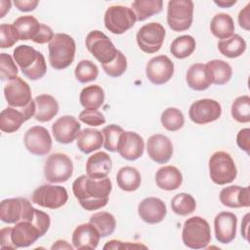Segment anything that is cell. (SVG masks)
Listing matches in <instances>:
<instances>
[{
  "label": "cell",
  "instance_id": "obj_1",
  "mask_svg": "<svg viewBox=\"0 0 250 250\" xmlns=\"http://www.w3.org/2000/svg\"><path fill=\"white\" fill-rule=\"evenodd\" d=\"M111 189L112 184L107 177L93 179L87 175H82L72 184L75 198L87 211H96L104 207L108 202Z\"/></svg>",
  "mask_w": 250,
  "mask_h": 250
},
{
  "label": "cell",
  "instance_id": "obj_2",
  "mask_svg": "<svg viewBox=\"0 0 250 250\" xmlns=\"http://www.w3.org/2000/svg\"><path fill=\"white\" fill-rule=\"evenodd\" d=\"M51 224L50 216L35 208L34 217L29 221H20L12 228L11 238L15 248L28 247L39 237L43 236L49 229Z\"/></svg>",
  "mask_w": 250,
  "mask_h": 250
},
{
  "label": "cell",
  "instance_id": "obj_3",
  "mask_svg": "<svg viewBox=\"0 0 250 250\" xmlns=\"http://www.w3.org/2000/svg\"><path fill=\"white\" fill-rule=\"evenodd\" d=\"M4 96L8 104L19 109L28 120L35 114V101H32V94L29 85L21 77L9 80L4 87Z\"/></svg>",
  "mask_w": 250,
  "mask_h": 250
},
{
  "label": "cell",
  "instance_id": "obj_4",
  "mask_svg": "<svg viewBox=\"0 0 250 250\" xmlns=\"http://www.w3.org/2000/svg\"><path fill=\"white\" fill-rule=\"evenodd\" d=\"M13 57L22 74L30 80L42 78L47 71L43 54L29 45H20L13 52Z\"/></svg>",
  "mask_w": 250,
  "mask_h": 250
},
{
  "label": "cell",
  "instance_id": "obj_5",
  "mask_svg": "<svg viewBox=\"0 0 250 250\" xmlns=\"http://www.w3.org/2000/svg\"><path fill=\"white\" fill-rule=\"evenodd\" d=\"M49 62L57 70L68 67L75 56L74 39L65 33H57L49 42Z\"/></svg>",
  "mask_w": 250,
  "mask_h": 250
},
{
  "label": "cell",
  "instance_id": "obj_6",
  "mask_svg": "<svg viewBox=\"0 0 250 250\" xmlns=\"http://www.w3.org/2000/svg\"><path fill=\"white\" fill-rule=\"evenodd\" d=\"M182 239L188 248H206L211 241V229L208 222L199 216L188 219L183 227Z\"/></svg>",
  "mask_w": 250,
  "mask_h": 250
},
{
  "label": "cell",
  "instance_id": "obj_7",
  "mask_svg": "<svg viewBox=\"0 0 250 250\" xmlns=\"http://www.w3.org/2000/svg\"><path fill=\"white\" fill-rule=\"evenodd\" d=\"M209 175L213 183L223 186L231 183L237 175V169L229 153L216 151L209 159Z\"/></svg>",
  "mask_w": 250,
  "mask_h": 250
},
{
  "label": "cell",
  "instance_id": "obj_8",
  "mask_svg": "<svg viewBox=\"0 0 250 250\" xmlns=\"http://www.w3.org/2000/svg\"><path fill=\"white\" fill-rule=\"evenodd\" d=\"M193 2L190 0H171L167 8V23L176 31L188 30L193 20Z\"/></svg>",
  "mask_w": 250,
  "mask_h": 250
},
{
  "label": "cell",
  "instance_id": "obj_9",
  "mask_svg": "<svg viewBox=\"0 0 250 250\" xmlns=\"http://www.w3.org/2000/svg\"><path fill=\"white\" fill-rule=\"evenodd\" d=\"M34 213L35 208L26 198H8L0 203V219L7 224L32 220Z\"/></svg>",
  "mask_w": 250,
  "mask_h": 250
},
{
  "label": "cell",
  "instance_id": "obj_10",
  "mask_svg": "<svg viewBox=\"0 0 250 250\" xmlns=\"http://www.w3.org/2000/svg\"><path fill=\"white\" fill-rule=\"evenodd\" d=\"M137 21L136 15L131 8L121 5H113L104 13V26L113 34H122L132 28Z\"/></svg>",
  "mask_w": 250,
  "mask_h": 250
},
{
  "label": "cell",
  "instance_id": "obj_11",
  "mask_svg": "<svg viewBox=\"0 0 250 250\" xmlns=\"http://www.w3.org/2000/svg\"><path fill=\"white\" fill-rule=\"evenodd\" d=\"M87 50L102 63H107L114 60L117 49L112 41L102 31L93 30L88 33L85 40Z\"/></svg>",
  "mask_w": 250,
  "mask_h": 250
},
{
  "label": "cell",
  "instance_id": "obj_12",
  "mask_svg": "<svg viewBox=\"0 0 250 250\" xmlns=\"http://www.w3.org/2000/svg\"><path fill=\"white\" fill-rule=\"evenodd\" d=\"M73 164L64 153L57 152L48 156L44 165V176L50 183L66 182L72 175Z\"/></svg>",
  "mask_w": 250,
  "mask_h": 250
},
{
  "label": "cell",
  "instance_id": "obj_13",
  "mask_svg": "<svg viewBox=\"0 0 250 250\" xmlns=\"http://www.w3.org/2000/svg\"><path fill=\"white\" fill-rule=\"evenodd\" d=\"M165 38V29L158 22L143 25L137 32L136 39L140 49L146 54H154L160 50Z\"/></svg>",
  "mask_w": 250,
  "mask_h": 250
},
{
  "label": "cell",
  "instance_id": "obj_14",
  "mask_svg": "<svg viewBox=\"0 0 250 250\" xmlns=\"http://www.w3.org/2000/svg\"><path fill=\"white\" fill-rule=\"evenodd\" d=\"M68 199L66 189L61 186L43 185L37 188L31 196L33 203L49 208L58 209L63 206Z\"/></svg>",
  "mask_w": 250,
  "mask_h": 250
},
{
  "label": "cell",
  "instance_id": "obj_15",
  "mask_svg": "<svg viewBox=\"0 0 250 250\" xmlns=\"http://www.w3.org/2000/svg\"><path fill=\"white\" fill-rule=\"evenodd\" d=\"M222 114L219 102L212 99H201L191 104L188 110L190 120L199 125L216 121Z\"/></svg>",
  "mask_w": 250,
  "mask_h": 250
},
{
  "label": "cell",
  "instance_id": "obj_16",
  "mask_svg": "<svg viewBox=\"0 0 250 250\" xmlns=\"http://www.w3.org/2000/svg\"><path fill=\"white\" fill-rule=\"evenodd\" d=\"M147 79L155 85L167 83L174 74V63L165 55L156 56L148 61L146 66Z\"/></svg>",
  "mask_w": 250,
  "mask_h": 250
},
{
  "label": "cell",
  "instance_id": "obj_17",
  "mask_svg": "<svg viewBox=\"0 0 250 250\" xmlns=\"http://www.w3.org/2000/svg\"><path fill=\"white\" fill-rule=\"evenodd\" d=\"M25 148L34 155H45L52 147V139L48 130L42 126L29 128L23 137Z\"/></svg>",
  "mask_w": 250,
  "mask_h": 250
},
{
  "label": "cell",
  "instance_id": "obj_18",
  "mask_svg": "<svg viewBox=\"0 0 250 250\" xmlns=\"http://www.w3.org/2000/svg\"><path fill=\"white\" fill-rule=\"evenodd\" d=\"M81 125L72 115H63L52 125L55 140L60 144L72 143L80 133Z\"/></svg>",
  "mask_w": 250,
  "mask_h": 250
},
{
  "label": "cell",
  "instance_id": "obj_19",
  "mask_svg": "<svg viewBox=\"0 0 250 250\" xmlns=\"http://www.w3.org/2000/svg\"><path fill=\"white\" fill-rule=\"evenodd\" d=\"M145 143L136 132L124 131L119 139L117 152L126 160H136L144 153Z\"/></svg>",
  "mask_w": 250,
  "mask_h": 250
},
{
  "label": "cell",
  "instance_id": "obj_20",
  "mask_svg": "<svg viewBox=\"0 0 250 250\" xmlns=\"http://www.w3.org/2000/svg\"><path fill=\"white\" fill-rule=\"evenodd\" d=\"M148 156L156 163H167L173 155V145L171 140L161 134H155L148 138L146 144Z\"/></svg>",
  "mask_w": 250,
  "mask_h": 250
},
{
  "label": "cell",
  "instance_id": "obj_21",
  "mask_svg": "<svg viewBox=\"0 0 250 250\" xmlns=\"http://www.w3.org/2000/svg\"><path fill=\"white\" fill-rule=\"evenodd\" d=\"M237 218L231 212H221L214 219L216 239L224 244L231 242L236 234Z\"/></svg>",
  "mask_w": 250,
  "mask_h": 250
},
{
  "label": "cell",
  "instance_id": "obj_22",
  "mask_svg": "<svg viewBox=\"0 0 250 250\" xmlns=\"http://www.w3.org/2000/svg\"><path fill=\"white\" fill-rule=\"evenodd\" d=\"M140 218L147 224H158L165 218L167 208L165 203L157 197H146L138 206Z\"/></svg>",
  "mask_w": 250,
  "mask_h": 250
},
{
  "label": "cell",
  "instance_id": "obj_23",
  "mask_svg": "<svg viewBox=\"0 0 250 250\" xmlns=\"http://www.w3.org/2000/svg\"><path fill=\"white\" fill-rule=\"evenodd\" d=\"M101 235L98 229L91 224H81L75 228L72 233V244L73 247L82 250L96 249L100 242Z\"/></svg>",
  "mask_w": 250,
  "mask_h": 250
},
{
  "label": "cell",
  "instance_id": "obj_24",
  "mask_svg": "<svg viewBox=\"0 0 250 250\" xmlns=\"http://www.w3.org/2000/svg\"><path fill=\"white\" fill-rule=\"evenodd\" d=\"M220 201L224 206L229 208H240L250 206L249 187L229 186L224 188L220 192Z\"/></svg>",
  "mask_w": 250,
  "mask_h": 250
},
{
  "label": "cell",
  "instance_id": "obj_25",
  "mask_svg": "<svg viewBox=\"0 0 250 250\" xmlns=\"http://www.w3.org/2000/svg\"><path fill=\"white\" fill-rule=\"evenodd\" d=\"M112 161L110 156L104 151H99L91 155L86 162L87 176L93 179L106 178L111 171Z\"/></svg>",
  "mask_w": 250,
  "mask_h": 250
},
{
  "label": "cell",
  "instance_id": "obj_26",
  "mask_svg": "<svg viewBox=\"0 0 250 250\" xmlns=\"http://www.w3.org/2000/svg\"><path fill=\"white\" fill-rule=\"evenodd\" d=\"M188 86L195 91H204L212 84L210 73L203 63H194L187 71Z\"/></svg>",
  "mask_w": 250,
  "mask_h": 250
},
{
  "label": "cell",
  "instance_id": "obj_27",
  "mask_svg": "<svg viewBox=\"0 0 250 250\" xmlns=\"http://www.w3.org/2000/svg\"><path fill=\"white\" fill-rule=\"evenodd\" d=\"M155 183L160 189L175 190L183 183V175L175 166H163L155 174Z\"/></svg>",
  "mask_w": 250,
  "mask_h": 250
},
{
  "label": "cell",
  "instance_id": "obj_28",
  "mask_svg": "<svg viewBox=\"0 0 250 250\" xmlns=\"http://www.w3.org/2000/svg\"><path fill=\"white\" fill-rule=\"evenodd\" d=\"M34 118L39 122H47L53 119L59 112L57 100L48 94H42L35 98Z\"/></svg>",
  "mask_w": 250,
  "mask_h": 250
},
{
  "label": "cell",
  "instance_id": "obj_29",
  "mask_svg": "<svg viewBox=\"0 0 250 250\" xmlns=\"http://www.w3.org/2000/svg\"><path fill=\"white\" fill-rule=\"evenodd\" d=\"M77 147L85 154L98 150L104 145L103 133L94 128H85L77 136Z\"/></svg>",
  "mask_w": 250,
  "mask_h": 250
},
{
  "label": "cell",
  "instance_id": "obj_30",
  "mask_svg": "<svg viewBox=\"0 0 250 250\" xmlns=\"http://www.w3.org/2000/svg\"><path fill=\"white\" fill-rule=\"evenodd\" d=\"M13 25L19 32L20 40L34 41L41 28V23L33 16H21L14 21Z\"/></svg>",
  "mask_w": 250,
  "mask_h": 250
},
{
  "label": "cell",
  "instance_id": "obj_31",
  "mask_svg": "<svg viewBox=\"0 0 250 250\" xmlns=\"http://www.w3.org/2000/svg\"><path fill=\"white\" fill-rule=\"evenodd\" d=\"M212 34L219 39H228L234 32V23L232 18L225 13L217 14L213 17L210 23Z\"/></svg>",
  "mask_w": 250,
  "mask_h": 250
},
{
  "label": "cell",
  "instance_id": "obj_32",
  "mask_svg": "<svg viewBox=\"0 0 250 250\" xmlns=\"http://www.w3.org/2000/svg\"><path fill=\"white\" fill-rule=\"evenodd\" d=\"M116 182L118 187L124 191L137 190L142 182L140 172L131 166H125L119 169L116 175Z\"/></svg>",
  "mask_w": 250,
  "mask_h": 250
},
{
  "label": "cell",
  "instance_id": "obj_33",
  "mask_svg": "<svg viewBox=\"0 0 250 250\" xmlns=\"http://www.w3.org/2000/svg\"><path fill=\"white\" fill-rule=\"evenodd\" d=\"M79 101L85 109L97 110L104 102V92L99 85H90L82 89Z\"/></svg>",
  "mask_w": 250,
  "mask_h": 250
},
{
  "label": "cell",
  "instance_id": "obj_34",
  "mask_svg": "<svg viewBox=\"0 0 250 250\" xmlns=\"http://www.w3.org/2000/svg\"><path fill=\"white\" fill-rule=\"evenodd\" d=\"M205 65L210 73L213 84L224 85L230 80L232 69L227 62L222 60H212L209 61Z\"/></svg>",
  "mask_w": 250,
  "mask_h": 250
},
{
  "label": "cell",
  "instance_id": "obj_35",
  "mask_svg": "<svg viewBox=\"0 0 250 250\" xmlns=\"http://www.w3.org/2000/svg\"><path fill=\"white\" fill-rule=\"evenodd\" d=\"M26 121L23 114L17 108L9 106L0 113V129L5 133L18 131L22 123Z\"/></svg>",
  "mask_w": 250,
  "mask_h": 250
},
{
  "label": "cell",
  "instance_id": "obj_36",
  "mask_svg": "<svg viewBox=\"0 0 250 250\" xmlns=\"http://www.w3.org/2000/svg\"><path fill=\"white\" fill-rule=\"evenodd\" d=\"M218 49L227 58L234 59L240 57L246 50L245 40L238 34H233L228 39L218 42Z\"/></svg>",
  "mask_w": 250,
  "mask_h": 250
},
{
  "label": "cell",
  "instance_id": "obj_37",
  "mask_svg": "<svg viewBox=\"0 0 250 250\" xmlns=\"http://www.w3.org/2000/svg\"><path fill=\"white\" fill-rule=\"evenodd\" d=\"M131 6L137 21H144L153 15L160 13L163 8V2L161 0H136Z\"/></svg>",
  "mask_w": 250,
  "mask_h": 250
},
{
  "label": "cell",
  "instance_id": "obj_38",
  "mask_svg": "<svg viewBox=\"0 0 250 250\" xmlns=\"http://www.w3.org/2000/svg\"><path fill=\"white\" fill-rule=\"evenodd\" d=\"M99 231L101 237L110 235L116 227V221L112 214L104 211L97 212L90 217V222Z\"/></svg>",
  "mask_w": 250,
  "mask_h": 250
},
{
  "label": "cell",
  "instance_id": "obj_39",
  "mask_svg": "<svg viewBox=\"0 0 250 250\" xmlns=\"http://www.w3.org/2000/svg\"><path fill=\"white\" fill-rule=\"evenodd\" d=\"M195 39L190 35H182L177 37L170 46L171 54L177 59H186L195 50Z\"/></svg>",
  "mask_w": 250,
  "mask_h": 250
},
{
  "label": "cell",
  "instance_id": "obj_40",
  "mask_svg": "<svg viewBox=\"0 0 250 250\" xmlns=\"http://www.w3.org/2000/svg\"><path fill=\"white\" fill-rule=\"evenodd\" d=\"M171 208L175 214L187 216L195 210L196 202L192 195L186 192H181L172 198Z\"/></svg>",
  "mask_w": 250,
  "mask_h": 250
},
{
  "label": "cell",
  "instance_id": "obj_41",
  "mask_svg": "<svg viewBox=\"0 0 250 250\" xmlns=\"http://www.w3.org/2000/svg\"><path fill=\"white\" fill-rule=\"evenodd\" d=\"M161 123L168 131H178L184 126V114L176 107H168L161 114Z\"/></svg>",
  "mask_w": 250,
  "mask_h": 250
},
{
  "label": "cell",
  "instance_id": "obj_42",
  "mask_svg": "<svg viewBox=\"0 0 250 250\" xmlns=\"http://www.w3.org/2000/svg\"><path fill=\"white\" fill-rule=\"evenodd\" d=\"M231 115L239 123L250 121V97L247 95L236 98L231 104Z\"/></svg>",
  "mask_w": 250,
  "mask_h": 250
},
{
  "label": "cell",
  "instance_id": "obj_43",
  "mask_svg": "<svg viewBox=\"0 0 250 250\" xmlns=\"http://www.w3.org/2000/svg\"><path fill=\"white\" fill-rule=\"evenodd\" d=\"M76 79L80 83H88L97 79L99 74L98 66L90 60L80 61L74 70Z\"/></svg>",
  "mask_w": 250,
  "mask_h": 250
},
{
  "label": "cell",
  "instance_id": "obj_44",
  "mask_svg": "<svg viewBox=\"0 0 250 250\" xmlns=\"http://www.w3.org/2000/svg\"><path fill=\"white\" fill-rule=\"evenodd\" d=\"M123 132H124V130L118 125L110 124V125L105 126L102 131L103 136H104V148L111 152L117 151L119 139Z\"/></svg>",
  "mask_w": 250,
  "mask_h": 250
},
{
  "label": "cell",
  "instance_id": "obj_45",
  "mask_svg": "<svg viewBox=\"0 0 250 250\" xmlns=\"http://www.w3.org/2000/svg\"><path fill=\"white\" fill-rule=\"evenodd\" d=\"M104 72L110 77H119L127 69V59L122 52L117 51V54L111 62L102 64Z\"/></svg>",
  "mask_w": 250,
  "mask_h": 250
},
{
  "label": "cell",
  "instance_id": "obj_46",
  "mask_svg": "<svg viewBox=\"0 0 250 250\" xmlns=\"http://www.w3.org/2000/svg\"><path fill=\"white\" fill-rule=\"evenodd\" d=\"M18 67L13 58L6 53L0 54V77L4 80H12L18 75Z\"/></svg>",
  "mask_w": 250,
  "mask_h": 250
},
{
  "label": "cell",
  "instance_id": "obj_47",
  "mask_svg": "<svg viewBox=\"0 0 250 250\" xmlns=\"http://www.w3.org/2000/svg\"><path fill=\"white\" fill-rule=\"evenodd\" d=\"M18 40H20V35L13 24L2 23L0 25V48H10L14 46Z\"/></svg>",
  "mask_w": 250,
  "mask_h": 250
},
{
  "label": "cell",
  "instance_id": "obj_48",
  "mask_svg": "<svg viewBox=\"0 0 250 250\" xmlns=\"http://www.w3.org/2000/svg\"><path fill=\"white\" fill-rule=\"evenodd\" d=\"M78 119L90 126H100L105 123L104 115L99 110L95 109H84L80 112Z\"/></svg>",
  "mask_w": 250,
  "mask_h": 250
},
{
  "label": "cell",
  "instance_id": "obj_49",
  "mask_svg": "<svg viewBox=\"0 0 250 250\" xmlns=\"http://www.w3.org/2000/svg\"><path fill=\"white\" fill-rule=\"evenodd\" d=\"M135 248H145V249H146V246H145L143 244H139V243L123 242V241L115 240V239L107 241L104 246V250H106V249H135Z\"/></svg>",
  "mask_w": 250,
  "mask_h": 250
},
{
  "label": "cell",
  "instance_id": "obj_50",
  "mask_svg": "<svg viewBox=\"0 0 250 250\" xmlns=\"http://www.w3.org/2000/svg\"><path fill=\"white\" fill-rule=\"evenodd\" d=\"M236 143H237V146L242 150L249 153V148H250V129L249 128L241 129L238 132L236 136Z\"/></svg>",
  "mask_w": 250,
  "mask_h": 250
},
{
  "label": "cell",
  "instance_id": "obj_51",
  "mask_svg": "<svg viewBox=\"0 0 250 250\" xmlns=\"http://www.w3.org/2000/svg\"><path fill=\"white\" fill-rule=\"evenodd\" d=\"M54 36H55V34H54L52 28L44 23H41L40 31L33 42L38 43V44H45L47 42H50Z\"/></svg>",
  "mask_w": 250,
  "mask_h": 250
},
{
  "label": "cell",
  "instance_id": "obj_52",
  "mask_svg": "<svg viewBox=\"0 0 250 250\" xmlns=\"http://www.w3.org/2000/svg\"><path fill=\"white\" fill-rule=\"evenodd\" d=\"M12 228H4L0 230V245L2 249H16L11 238Z\"/></svg>",
  "mask_w": 250,
  "mask_h": 250
},
{
  "label": "cell",
  "instance_id": "obj_53",
  "mask_svg": "<svg viewBox=\"0 0 250 250\" xmlns=\"http://www.w3.org/2000/svg\"><path fill=\"white\" fill-rule=\"evenodd\" d=\"M238 23L245 30L250 29V3H248L238 14Z\"/></svg>",
  "mask_w": 250,
  "mask_h": 250
},
{
  "label": "cell",
  "instance_id": "obj_54",
  "mask_svg": "<svg viewBox=\"0 0 250 250\" xmlns=\"http://www.w3.org/2000/svg\"><path fill=\"white\" fill-rule=\"evenodd\" d=\"M14 4L21 12H30L37 7L39 2L37 0H15Z\"/></svg>",
  "mask_w": 250,
  "mask_h": 250
},
{
  "label": "cell",
  "instance_id": "obj_55",
  "mask_svg": "<svg viewBox=\"0 0 250 250\" xmlns=\"http://www.w3.org/2000/svg\"><path fill=\"white\" fill-rule=\"evenodd\" d=\"M51 249L52 250H55V249H66V250H72L73 247L65 240H62V239H59L57 240L52 246H51Z\"/></svg>",
  "mask_w": 250,
  "mask_h": 250
},
{
  "label": "cell",
  "instance_id": "obj_56",
  "mask_svg": "<svg viewBox=\"0 0 250 250\" xmlns=\"http://www.w3.org/2000/svg\"><path fill=\"white\" fill-rule=\"evenodd\" d=\"M248 225H249V214H246L243 222L241 224V235L244 237V239L248 240Z\"/></svg>",
  "mask_w": 250,
  "mask_h": 250
},
{
  "label": "cell",
  "instance_id": "obj_57",
  "mask_svg": "<svg viewBox=\"0 0 250 250\" xmlns=\"http://www.w3.org/2000/svg\"><path fill=\"white\" fill-rule=\"evenodd\" d=\"M0 5H1V8H0V18H3V17L5 16V14H6L7 12H9V10H10V8H11V2L8 1V2H7V5L4 6L5 3H4V1L2 0V1H0Z\"/></svg>",
  "mask_w": 250,
  "mask_h": 250
},
{
  "label": "cell",
  "instance_id": "obj_58",
  "mask_svg": "<svg viewBox=\"0 0 250 250\" xmlns=\"http://www.w3.org/2000/svg\"><path fill=\"white\" fill-rule=\"evenodd\" d=\"M214 3L216 5H218L219 7H222V8H229L232 5H234L236 3V1L235 0H232V1H224V0H222V1H214Z\"/></svg>",
  "mask_w": 250,
  "mask_h": 250
}]
</instances>
